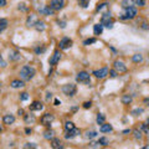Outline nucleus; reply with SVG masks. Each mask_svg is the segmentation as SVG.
Wrapping results in <instances>:
<instances>
[{
    "label": "nucleus",
    "instance_id": "obj_1",
    "mask_svg": "<svg viewBox=\"0 0 149 149\" xmlns=\"http://www.w3.org/2000/svg\"><path fill=\"white\" fill-rule=\"evenodd\" d=\"M35 74H36V70H35L32 66H24L20 70V77L24 82L32 80Z\"/></svg>",
    "mask_w": 149,
    "mask_h": 149
},
{
    "label": "nucleus",
    "instance_id": "obj_2",
    "mask_svg": "<svg viewBox=\"0 0 149 149\" xmlns=\"http://www.w3.org/2000/svg\"><path fill=\"white\" fill-rule=\"evenodd\" d=\"M62 92L66 96H68V97H73L77 92V87L73 83H66V85L62 86Z\"/></svg>",
    "mask_w": 149,
    "mask_h": 149
},
{
    "label": "nucleus",
    "instance_id": "obj_3",
    "mask_svg": "<svg viewBox=\"0 0 149 149\" xmlns=\"http://www.w3.org/2000/svg\"><path fill=\"white\" fill-rule=\"evenodd\" d=\"M76 81L80 82V83H85V85H90L91 83V74L86 71H81V72L77 73Z\"/></svg>",
    "mask_w": 149,
    "mask_h": 149
},
{
    "label": "nucleus",
    "instance_id": "obj_4",
    "mask_svg": "<svg viewBox=\"0 0 149 149\" xmlns=\"http://www.w3.org/2000/svg\"><path fill=\"white\" fill-rule=\"evenodd\" d=\"M101 24H102L103 26H106V28H108V29L113 28V20H112V15H111L109 11L103 12L102 19H101Z\"/></svg>",
    "mask_w": 149,
    "mask_h": 149
},
{
    "label": "nucleus",
    "instance_id": "obj_5",
    "mask_svg": "<svg viewBox=\"0 0 149 149\" xmlns=\"http://www.w3.org/2000/svg\"><path fill=\"white\" fill-rule=\"evenodd\" d=\"M137 15H138L137 9H135L134 6H130V8H127V9H126L124 14L121 16V19H123V20H129V19H134V17L137 16Z\"/></svg>",
    "mask_w": 149,
    "mask_h": 149
},
{
    "label": "nucleus",
    "instance_id": "obj_6",
    "mask_svg": "<svg viewBox=\"0 0 149 149\" xmlns=\"http://www.w3.org/2000/svg\"><path fill=\"white\" fill-rule=\"evenodd\" d=\"M113 68L116 70L118 74L126 73L127 70H128V68H127V66L124 65L123 61H119V60H117V61H115V62H113Z\"/></svg>",
    "mask_w": 149,
    "mask_h": 149
},
{
    "label": "nucleus",
    "instance_id": "obj_7",
    "mask_svg": "<svg viewBox=\"0 0 149 149\" xmlns=\"http://www.w3.org/2000/svg\"><path fill=\"white\" fill-rule=\"evenodd\" d=\"M54 121H55V116L52 115V113H45V115L41 117V119H40L41 124L45 126V127H49Z\"/></svg>",
    "mask_w": 149,
    "mask_h": 149
},
{
    "label": "nucleus",
    "instance_id": "obj_8",
    "mask_svg": "<svg viewBox=\"0 0 149 149\" xmlns=\"http://www.w3.org/2000/svg\"><path fill=\"white\" fill-rule=\"evenodd\" d=\"M109 73V70L108 67H102L99 70H96V71H93V74L96 78H99V80H102V78H106L108 76Z\"/></svg>",
    "mask_w": 149,
    "mask_h": 149
},
{
    "label": "nucleus",
    "instance_id": "obj_9",
    "mask_svg": "<svg viewBox=\"0 0 149 149\" xmlns=\"http://www.w3.org/2000/svg\"><path fill=\"white\" fill-rule=\"evenodd\" d=\"M59 46H60L61 50H67V49H70V47L72 46V40H71L70 37H63V39H61Z\"/></svg>",
    "mask_w": 149,
    "mask_h": 149
},
{
    "label": "nucleus",
    "instance_id": "obj_10",
    "mask_svg": "<svg viewBox=\"0 0 149 149\" xmlns=\"http://www.w3.org/2000/svg\"><path fill=\"white\" fill-rule=\"evenodd\" d=\"M50 6L54 9V10H61V9L65 8V0H51L50 1Z\"/></svg>",
    "mask_w": 149,
    "mask_h": 149
},
{
    "label": "nucleus",
    "instance_id": "obj_11",
    "mask_svg": "<svg viewBox=\"0 0 149 149\" xmlns=\"http://www.w3.org/2000/svg\"><path fill=\"white\" fill-rule=\"evenodd\" d=\"M60 59H61V52H60V50H56L54 52V55L51 56V59L49 60V62H50L51 66H56V65L59 63Z\"/></svg>",
    "mask_w": 149,
    "mask_h": 149
},
{
    "label": "nucleus",
    "instance_id": "obj_12",
    "mask_svg": "<svg viewBox=\"0 0 149 149\" xmlns=\"http://www.w3.org/2000/svg\"><path fill=\"white\" fill-rule=\"evenodd\" d=\"M42 108H43V104L41 102H39V101H34V102L30 104V111H42Z\"/></svg>",
    "mask_w": 149,
    "mask_h": 149
},
{
    "label": "nucleus",
    "instance_id": "obj_13",
    "mask_svg": "<svg viewBox=\"0 0 149 149\" xmlns=\"http://www.w3.org/2000/svg\"><path fill=\"white\" fill-rule=\"evenodd\" d=\"M3 122H4V124H6V126H10V124H12L15 122V117L11 115H5L4 116V118H3Z\"/></svg>",
    "mask_w": 149,
    "mask_h": 149
},
{
    "label": "nucleus",
    "instance_id": "obj_14",
    "mask_svg": "<svg viewBox=\"0 0 149 149\" xmlns=\"http://www.w3.org/2000/svg\"><path fill=\"white\" fill-rule=\"evenodd\" d=\"M80 134V129H77V128H73L72 130H68V132L65 134V138L66 139H72V138H74L76 135H78Z\"/></svg>",
    "mask_w": 149,
    "mask_h": 149
},
{
    "label": "nucleus",
    "instance_id": "obj_15",
    "mask_svg": "<svg viewBox=\"0 0 149 149\" xmlns=\"http://www.w3.org/2000/svg\"><path fill=\"white\" fill-rule=\"evenodd\" d=\"M99 130H101V133H109V132H112L113 130V127L111 124H107L106 122H104L103 124H101Z\"/></svg>",
    "mask_w": 149,
    "mask_h": 149
},
{
    "label": "nucleus",
    "instance_id": "obj_16",
    "mask_svg": "<svg viewBox=\"0 0 149 149\" xmlns=\"http://www.w3.org/2000/svg\"><path fill=\"white\" fill-rule=\"evenodd\" d=\"M10 86L12 87V88H23V87L25 86V83L23 80H12Z\"/></svg>",
    "mask_w": 149,
    "mask_h": 149
},
{
    "label": "nucleus",
    "instance_id": "obj_17",
    "mask_svg": "<svg viewBox=\"0 0 149 149\" xmlns=\"http://www.w3.org/2000/svg\"><path fill=\"white\" fill-rule=\"evenodd\" d=\"M37 15H35V14H30L29 17H28V21H26V25L28 26H34L35 24H36V21H37Z\"/></svg>",
    "mask_w": 149,
    "mask_h": 149
},
{
    "label": "nucleus",
    "instance_id": "obj_18",
    "mask_svg": "<svg viewBox=\"0 0 149 149\" xmlns=\"http://www.w3.org/2000/svg\"><path fill=\"white\" fill-rule=\"evenodd\" d=\"M24 121H25V123L26 124H32L35 123V121H36V118H35L34 115H24Z\"/></svg>",
    "mask_w": 149,
    "mask_h": 149
},
{
    "label": "nucleus",
    "instance_id": "obj_19",
    "mask_svg": "<svg viewBox=\"0 0 149 149\" xmlns=\"http://www.w3.org/2000/svg\"><path fill=\"white\" fill-rule=\"evenodd\" d=\"M51 147L54 149H59V148H62V143L59 138H52L51 139Z\"/></svg>",
    "mask_w": 149,
    "mask_h": 149
},
{
    "label": "nucleus",
    "instance_id": "obj_20",
    "mask_svg": "<svg viewBox=\"0 0 149 149\" xmlns=\"http://www.w3.org/2000/svg\"><path fill=\"white\" fill-rule=\"evenodd\" d=\"M34 28L37 30V31H43V30L46 29V25H45V23H43V21H41V20H37L36 21V24L34 25Z\"/></svg>",
    "mask_w": 149,
    "mask_h": 149
},
{
    "label": "nucleus",
    "instance_id": "obj_21",
    "mask_svg": "<svg viewBox=\"0 0 149 149\" xmlns=\"http://www.w3.org/2000/svg\"><path fill=\"white\" fill-rule=\"evenodd\" d=\"M132 101H133V98H132V96L130 95H123L122 96V98H121V102L123 104H130L132 103Z\"/></svg>",
    "mask_w": 149,
    "mask_h": 149
},
{
    "label": "nucleus",
    "instance_id": "obj_22",
    "mask_svg": "<svg viewBox=\"0 0 149 149\" xmlns=\"http://www.w3.org/2000/svg\"><path fill=\"white\" fill-rule=\"evenodd\" d=\"M108 3H102V4H98L97 8H96V11H104L107 12L108 11Z\"/></svg>",
    "mask_w": 149,
    "mask_h": 149
},
{
    "label": "nucleus",
    "instance_id": "obj_23",
    "mask_svg": "<svg viewBox=\"0 0 149 149\" xmlns=\"http://www.w3.org/2000/svg\"><path fill=\"white\" fill-rule=\"evenodd\" d=\"M41 12H43L45 15H54L55 14V10L51 6H43L41 9Z\"/></svg>",
    "mask_w": 149,
    "mask_h": 149
},
{
    "label": "nucleus",
    "instance_id": "obj_24",
    "mask_svg": "<svg viewBox=\"0 0 149 149\" xmlns=\"http://www.w3.org/2000/svg\"><path fill=\"white\" fill-rule=\"evenodd\" d=\"M93 32H95V35H101L103 32V25L102 24H96L93 26Z\"/></svg>",
    "mask_w": 149,
    "mask_h": 149
},
{
    "label": "nucleus",
    "instance_id": "obj_25",
    "mask_svg": "<svg viewBox=\"0 0 149 149\" xmlns=\"http://www.w3.org/2000/svg\"><path fill=\"white\" fill-rule=\"evenodd\" d=\"M121 5H122V8H124V9L130 8V6L134 5V0H122Z\"/></svg>",
    "mask_w": 149,
    "mask_h": 149
},
{
    "label": "nucleus",
    "instance_id": "obj_26",
    "mask_svg": "<svg viewBox=\"0 0 149 149\" xmlns=\"http://www.w3.org/2000/svg\"><path fill=\"white\" fill-rule=\"evenodd\" d=\"M9 57H10V60H12V61H17V60L21 59V56L17 51H11L10 55H9Z\"/></svg>",
    "mask_w": 149,
    "mask_h": 149
},
{
    "label": "nucleus",
    "instance_id": "obj_27",
    "mask_svg": "<svg viewBox=\"0 0 149 149\" xmlns=\"http://www.w3.org/2000/svg\"><path fill=\"white\" fill-rule=\"evenodd\" d=\"M43 138L45 139H52L55 138V132L52 129H47L45 133H43Z\"/></svg>",
    "mask_w": 149,
    "mask_h": 149
},
{
    "label": "nucleus",
    "instance_id": "obj_28",
    "mask_svg": "<svg viewBox=\"0 0 149 149\" xmlns=\"http://www.w3.org/2000/svg\"><path fill=\"white\" fill-rule=\"evenodd\" d=\"M132 61L134 63H139V62H142L143 61V56L141 55V54H135V55H133L132 56Z\"/></svg>",
    "mask_w": 149,
    "mask_h": 149
},
{
    "label": "nucleus",
    "instance_id": "obj_29",
    "mask_svg": "<svg viewBox=\"0 0 149 149\" xmlns=\"http://www.w3.org/2000/svg\"><path fill=\"white\" fill-rule=\"evenodd\" d=\"M96 121H97L98 124H103L104 122H106V116L103 115V113H98L97 115V118H96Z\"/></svg>",
    "mask_w": 149,
    "mask_h": 149
},
{
    "label": "nucleus",
    "instance_id": "obj_30",
    "mask_svg": "<svg viewBox=\"0 0 149 149\" xmlns=\"http://www.w3.org/2000/svg\"><path fill=\"white\" fill-rule=\"evenodd\" d=\"M65 130H66V132H68V130H72L73 128H76V127H74V124H73V122H71V121H67L66 123H65Z\"/></svg>",
    "mask_w": 149,
    "mask_h": 149
},
{
    "label": "nucleus",
    "instance_id": "obj_31",
    "mask_svg": "<svg viewBox=\"0 0 149 149\" xmlns=\"http://www.w3.org/2000/svg\"><path fill=\"white\" fill-rule=\"evenodd\" d=\"M8 28V20L6 19H0V32L4 31Z\"/></svg>",
    "mask_w": 149,
    "mask_h": 149
},
{
    "label": "nucleus",
    "instance_id": "obj_32",
    "mask_svg": "<svg viewBox=\"0 0 149 149\" xmlns=\"http://www.w3.org/2000/svg\"><path fill=\"white\" fill-rule=\"evenodd\" d=\"M98 143H99V146H103V147H107L108 144H109V141L106 138V137H101L98 139Z\"/></svg>",
    "mask_w": 149,
    "mask_h": 149
},
{
    "label": "nucleus",
    "instance_id": "obj_33",
    "mask_svg": "<svg viewBox=\"0 0 149 149\" xmlns=\"http://www.w3.org/2000/svg\"><path fill=\"white\" fill-rule=\"evenodd\" d=\"M133 134H134V138L137 139V141H138V139H142V137H143L141 129H134L133 130Z\"/></svg>",
    "mask_w": 149,
    "mask_h": 149
},
{
    "label": "nucleus",
    "instance_id": "obj_34",
    "mask_svg": "<svg viewBox=\"0 0 149 149\" xmlns=\"http://www.w3.org/2000/svg\"><path fill=\"white\" fill-rule=\"evenodd\" d=\"M96 41H97V40H96L95 37H91V39H87V40L83 41V45H85V46H88V45H91V43H95Z\"/></svg>",
    "mask_w": 149,
    "mask_h": 149
},
{
    "label": "nucleus",
    "instance_id": "obj_35",
    "mask_svg": "<svg viewBox=\"0 0 149 149\" xmlns=\"http://www.w3.org/2000/svg\"><path fill=\"white\" fill-rule=\"evenodd\" d=\"M134 5H137V6H146V0H134Z\"/></svg>",
    "mask_w": 149,
    "mask_h": 149
},
{
    "label": "nucleus",
    "instance_id": "obj_36",
    "mask_svg": "<svg viewBox=\"0 0 149 149\" xmlns=\"http://www.w3.org/2000/svg\"><path fill=\"white\" fill-rule=\"evenodd\" d=\"M96 137H97V132H87L86 133L87 139H92V138H96Z\"/></svg>",
    "mask_w": 149,
    "mask_h": 149
},
{
    "label": "nucleus",
    "instance_id": "obj_37",
    "mask_svg": "<svg viewBox=\"0 0 149 149\" xmlns=\"http://www.w3.org/2000/svg\"><path fill=\"white\" fill-rule=\"evenodd\" d=\"M142 113H143V108H135L132 111L133 116H139V115H142Z\"/></svg>",
    "mask_w": 149,
    "mask_h": 149
},
{
    "label": "nucleus",
    "instance_id": "obj_38",
    "mask_svg": "<svg viewBox=\"0 0 149 149\" xmlns=\"http://www.w3.org/2000/svg\"><path fill=\"white\" fill-rule=\"evenodd\" d=\"M78 4H80L82 8H87L90 4V0H78Z\"/></svg>",
    "mask_w": 149,
    "mask_h": 149
},
{
    "label": "nucleus",
    "instance_id": "obj_39",
    "mask_svg": "<svg viewBox=\"0 0 149 149\" xmlns=\"http://www.w3.org/2000/svg\"><path fill=\"white\" fill-rule=\"evenodd\" d=\"M141 130H143L144 133H148V132H149L148 124H147V123H142V124H141Z\"/></svg>",
    "mask_w": 149,
    "mask_h": 149
},
{
    "label": "nucleus",
    "instance_id": "obj_40",
    "mask_svg": "<svg viewBox=\"0 0 149 149\" xmlns=\"http://www.w3.org/2000/svg\"><path fill=\"white\" fill-rule=\"evenodd\" d=\"M109 76H111L112 78H115V77H117L118 76V73H117V71H116V70L115 68H113V70H109Z\"/></svg>",
    "mask_w": 149,
    "mask_h": 149
},
{
    "label": "nucleus",
    "instance_id": "obj_41",
    "mask_svg": "<svg viewBox=\"0 0 149 149\" xmlns=\"http://www.w3.org/2000/svg\"><path fill=\"white\" fill-rule=\"evenodd\" d=\"M20 99H21V101H26V99H29V93H26V92H23V93L20 95Z\"/></svg>",
    "mask_w": 149,
    "mask_h": 149
},
{
    "label": "nucleus",
    "instance_id": "obj_42",
    "mask_svg": "<svg viewBox=\"0 0 149 149\" xmlns=\"http://www.w3.org/2000/svg\"><path fill=\"white\" fill-rule=\"evenodd\" d=\"M24 148H37V146L35 143H26L24 146Z\"/></svg>",
    "mask_w": 149,
    "mask_h": 149
},
{
    "label": "nucleus",
    "instance_id": "obj_43",
    "mask_svg": "<svg viewBox=\"0 0 149 149\" xmlns=\"http://www.w3.org/2000/svg\"><path fill=\"white\" fill-rule=\"evenodd\" d=\"M43 51H45V47H42V49H40V47H37V49H35V52H36V54H42Z\"/></svg>",
    "mask_w": 149,
    "mask_h": 149
},
{
    "label": "nucleus",
    "instance_id": "obj_44",
    "mask_svg": "<svg viewBox=\"0 0 149 149\" xmlns=\"http://www.w3.org/2000/svg\"><path fill=\"white\" fill-rule=\"evenodd\" d=\"M91 106H92V102H85L83 103V108H91Z\"/></svg>",
    "mask_w": 149,
    "mask_h": 149
},
{
    "label": "nucleus",
    "instance_id": "obj_45",
    "mask_svg": "<svg viewBox=\"0 0 149 149\" xmlns=\"http://www.w3.org/2000/svg\"><path fill=\"white\" fill-rule=\"evenodd\" d=\"M6 5V0H0V8H4Z\"/></svg>",
    "mask_w": 149,
    "mask_h": 149
},
{
    "label": "nucleus",
    "instance_id": "obj_46",
    "mask_svg": "<svg viewBox=\"0 0 149 149\" xmlns=\"http://www.w3.org/2000/svg\"><path fill=\"white\" fill-rule=\"evenodd\" d=\"M51 97H52V93H51V92H47V96H46V99H47V101H50V99H51Z\"/></svg>",
    "mask_w": 149,
    "mask_h": 149
},
{
    "label": "nucleus",
    "instance_id": "obj_47",
    "mask_svg": "<svg viewBox=\"0 0 149 149\" xmlns=\"http://www.w3.org/2000/svg\"><path fill=\"white\" fill-rule=\"evenodd\" d=\"M144 104H146V106H149V97H147V98H144Z\"/></svg>",
    "mask_w": 149,
    "mask_h": 149
},
{
    "label": "nucleus",
    "instance_id": "obj_48",
    "mask_svg": "<svg viewBox=\"0 0 149 149\" xmlns=\"http://www.w3.org/2000/svg\"><path fill=\"white\" fill-rule=\"evenodd\" d=\"M17 113H19V116H24V111H23V109H19Z\"/></svg>",
    "mask_w": 149,
    "mask_h": 149
},
{
    "label": "nucleus",
    "instance_id": "obj_49",
    "mask_svg": "<svg viewBox=\"0 0 149 149\" xmlns=\"http://www.w3.org/2000/svg\"><path fill=\"white\" fill-rule=\"evenodd\" d=\"M25 132L29 134V133H31V129H30V128H26V129H25Z\"/></svg>",
    "mask_w": 149,
    "mask_h": 149
},
{
    "label": "nucleus",
    "instance_id": "obj_50",
    "mask_svg": "<svg viewBox=\"0 0 149 149\" xmlns=\"http://www.w3.org/2000/svg\"><path fill=\"white\" fill-rule=\"evenodd\" d=\"M61 102H60V101L59 99H55V104H56V106H59V104H60Z\"/></svg>",
    "mask_w": 149,
    "mask_h": 149
},
{
    "label": "nucleus",
    "instance_id": "obj_51",
    "mask_svg": "<svg viewBox=\"0 0 149 149\" xmlns=\"http://www.w3.org/2000/svg\"><path fill=\"white\" fill-rule=\"evenodd\" d=\"M128 133H130L129 129H127V130H124V132H123V134H128Z\"/></svg>",
    "mask_w": 149,
    "mask_h": 149
},
{
    "label": "nucleus",
    "instance_id": "obj_52",
    "mask_svg": "<svg viewBox=\"0 0 149 149\" xmlns=\"http://www.w3.org/2000/svg\"><path fill=\"white\" fill-rule=\"evenodd\" d=\"M1 132H3V127L0 126V133H1Z\"/></svg>",
    "mask_w": 149,
    "mask_h": 149
},
{
    "label": "nucleus",
    "instance_id": "obj_53",
    "mask_svg": "<svg viewBox=\"0 0 149 149\" xmlns=\"http://www.w3.org/2000/svg\"><path fill=\"white\" fill-rule=\"evenodd\" d=\"M147 124H148V127H149V118H148V119H147Z\"/></svg>",
    "mask_w": 149,
    "mask_h": 149
},
{
    "label": "nucleus",
    "instance_id": "obj_54",
    "mask_svg": "<svg viewBox=\"0 0 149 149\" xmlns=\"http://www.w3.org/2000/svg\"><path fill=\"white\" fill-rule=\"evenodd\" d=\"M0 60H1V57H0Z\"/></svg>",
    "mask_w": 149,
    "mask_h": 149
}]
</instances>
